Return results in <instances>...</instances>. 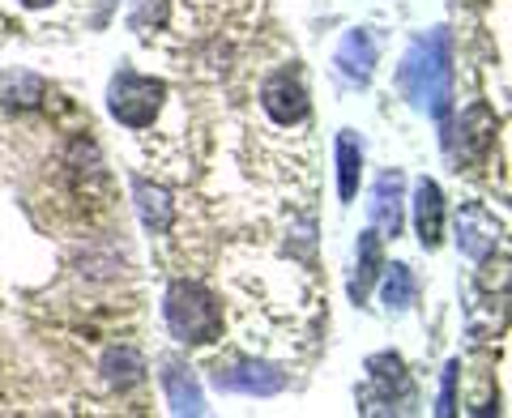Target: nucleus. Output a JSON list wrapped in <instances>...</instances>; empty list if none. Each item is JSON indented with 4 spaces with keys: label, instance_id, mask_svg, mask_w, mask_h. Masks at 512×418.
Instances as JSON below:
<instances>
[{
    "label": "nucleus",
    "instance_id": "nucleus-1",
    "mask_svg": "<svg viewBox=\"0 0 512 418\" xmlns=\"http://www.w3.org/2000/svg\"><path fill=\"white\" fill-rule=\"evenodd\" d=\"M397 82H402L406 99L414 107L444 120L448 107H453V35H448L444 26H436L431 35L414 39V47L402 60Z\"/></svg>",
    "mask_w": 512,
    "mask_h": 418
},
{
    "label": "nucleus",
    "instance_id": "nucleus-2",
    "mask_svg": "<svg viewBox=\"0 0 512 418\" xmlns=\"http://www.w3.org/2000/svg\"><path fill=\"white\" fill-rule=\"evenodd\" d=\"M163 316L175 342H192V346H210L222 337V308L214 291H205L201 282H171L167 299H163Z\"/></svg>",
    "mask_w": 512,
    "mask_h": 418
},
{
    "label": "nucleus",
    "instance_id": "nucleus-3",
    "mask_svg": "<svg viewBox=\"0 0 512 418\" xmlns=\"http://www.w3.org/2000/svg\"><path fill=\"white\" fill-rule=\"evenodd\" d=\"M167 103V86L158 77H141L133 69H120L111 77L107 107L124 128H150L158 120V111Z\"/></svg>",
    "mask_w": 512,
    "mask_h": 418
},
{
    "label": "nucleus",
    "instance_id": "nucleus-4",
    "mask_svg": "<svg viewBox=\"0 0 512 418\" xmlns=\"http://www.w3.org/2000/svg\"><path fill=\"white\" fill-rule=\"evenodd\" d=\"M214 384L222 393H248V397H274L286 389V372H278L265 359H231L214 367Z\"/></svg>",
    "mask_w": 512,
    "mask_h": 418
},
{
    "label": "nucleus",
    "instance_id": "nucleus-5",
    "mask_svg": "<svg viewBox=\"0 0 512 418\" xmlns=\"http://www.w3.org/2000/svg\"><path fill=\"white\" fill-rule=\"evenodd\" d=\"M261 107H265V116L274 124H282V128L308 120V90H303L299 69L269 73L265 86H261Z\"/></svg>",
    "mask_w": 512,
    "mask_h": 418
},
{
    "label": "nucleus",
    "instance_id": "nucleus-6",
    "mask_svg": "<svg viewBox=\"0 0 512 418\" xmlns=\"http://www.w3.org/2000/svg\"><path fill=\"white\" fill-rule=\"evenodd\" d=\"M500 244V222H495L491 209L483 205H466L457 214V248L470 256V261H487Z\"/></svg>",
    "mask_w": 512,
    "mask_h": 418
},
{
    "label": "nucleus",
    "instance_id": "nucleus-7",
    "mask_svg": "<svg viewBox=\"0 0 512 418\" xmlns=\"http://www.w3.org/2000/svg\"><path fill=\"white\" fill-rule=\"evenodd\" d=\"M414 231L427 252L440 248L444 239V192L436 180H419L414 184Z\"/></svg>",
    "mask_w": 512,
    "mask_h": 418
},
{
    "label": "nucleus",
    "instance_id": "nucleus-8",
    "mask_svg": "<svg viewBox=\"0 0 512 418\" xmlns=\"http://www.w3.org/2000/svg\"><path fill=\"white\" fill-rule=\"evenodd\" d=\"M402 188H406L402 171H384L372 188V222H376L380 239L402 235Z\"/></svg>",
    "mask_w": 512,
    "mask_h": 418
},
{
    "label": "nucleus",
    "instance_id": "nucleus-9",
    "mask_svg": "<svg viewBox=\"0 0 512 418\" xmlns=\"http://www.w3.org/2000/svg\"><path fill=\"white\" fill-rule=\"evenodd\" d=\"M461 163H483L495 146V111L487 103H474L466 116H461Z\"/></svg>",
    "mask_w": 512,
    "mask_h": 418
},
{
    "label": "nucleus",
    "instance_id": "nucleus-10",
    "mask_svg": "<svg viewBox=\"0 0 512 418\" xmlns=\"http://www.w3.org/2000/svg\"><path fill=\"white\" fill-rule=\"evenodd\" d=\"M163 389H167V406L175 414H205V397L201 384L192 376V367L180 359H163Z\"/></svg>",
    "mask_w": 512,
    "mask_h": 418
},
{
    "label": "nucleus",
    "instance_id": "nucleus-11",
    "mask_svg": "<svg viewBox=\"0 0 512 418\" xmlns=\"http://www.w3.org/2000/svg\"><path fill=\"white\" fill-rule=\"evenodd\" d=\"M133 197H137V214H141V222H146V231H154V235L171 231L175 205L167 197V188H158L150 180H133Z\"/></svg>",
    "mask_w": 512,
    "mask_h": 418
},
{
    "label": "nucleus",
    "instance_id": "nucleus-12",
    "mask_svg": "<svg viewBox=\"0 0 512 418\" xmlns=\"http://www.w3.org/2000/svg\"><path fill=\"white\" fill-rule=\"evenodd\" d=\"M338 69L350 77V82H367L376 69V43L367 30H350L338 47Z\"/></svg>",
    "mask_w": 512,
    "mask_h": 418
},
{
    "label": "nucleus",
    "instance_id": "nucleus-13",
    "mask_svg": "<svg viewBox=\"0 0 512 418\" xmlns=\"http://www.w3.org/2000/svg\"><path fill=\"white\" fill-rule=\"evenodd\" d=\"M103 376H107L111 389L124 393V389H133V384L146 380V359H141L133 346H111L103 355Z\"/></svg>",
    "mask_w": 512,
    "mask_h": 418
},
{
    "label": "nucleus",
    "instance_id": "nucleus-14",
    "mask_svg": "<svg viewBox=\"0 0 512 418\" xmlns=\"http://www.w3.org/2000/svg\"><path fill=\"white\" fill-rule=\"evenodd\" d=\"M367 376H372V389L384 393V406H389V410H393V389L402 397H410L406 367H402V359H397V355H372V359H367Z\"/></svg>",
    "mask_w": 512,
    "mask_h": 418
},
{
    "label": "nucleus",
    "instance_id": "nucleus-15",
    "mask_svg": "<svg viewBox=\"0 0 512 418\" xmlns=\"http://www.w3.org/2000/svg\"><path fill=\"white\" fill-rule=\"evenodd\" d=\"M389 273H384V291H380V299H384V308L389 312H406L414 299H419V282H414V273H410V265H384Z\"/></svg>",
    "mask_w": 512,
    "mask_h": 418
},
{
    "label": "nucleus",
    "instance_id": "nucleus-16",
    "mask_svg": "<svg viewBox=\"0 0 512 418\" xmlns=\"http://www.w3.org/2000/svg\"><path fill=\"white\" fill-rule=\"evenodd\" d=\"M359 171H363V150H359V141L342 133L338 137V192H342V201H355V192H359Z\"/></svg>",
    "mask_w": 512,
    "mask_h": 418
},
{
    "label": "nucleus",
    "instance_id": "nucleus-17",
    "mask_svg": "<svg viewBox=\"0 0 512 418\" xmlns=\"http://www.w3.org/2000/svg\"><path fill=\"white\" fill-rule=\"evenodd\" d=\"M376 273H380V235L367 231V235H359V269H355V278H350V299L363 303Z\"/></svg>",
    "mask_w": 512,
    "mask_h": 418
},
{
    "label": "nucleus",
    "instance_id": "nucleus-18",
    "mask_svg": "<svg viewBox=\"0 0 512 418\" xmlns=\"http://www.w3.org/2000/svg\"><path fill=\"white\" fill-rule=\"evenodd\" d=\"M150 22H154V26H163V22H167V0H133V13H128V26L146 35Z\"/></svg>",
    "mask_w": 512,
    "mask_h": 418
},
{
    "label": "nucleus",
    "instance_id": "nucleus-19",
    "mask_svg": "<svg viewBox=\"0 0 512 418\" xmlns=\"http://www.w3.org/2000/svg\"><path fill=\"white\" fill-rule=\"evenodd\" d=\"M457 372H461V367L457 363H448L444 367V389H440V414H453L457 410Z\"/></svg>",
    "mask_w": 512,
    "mask_h": 418
},
{
    "label": "nucleus",
    "instance_id": "nucleus-20",
    "mask_svg": "<svg viewBox=\"0 0 512 418\" xmlns=\"http://www.w3.org/2000/svg\"><path fill=\"white\" fill-rule=\"evenodd\" d=\"M26 9H47V5H56V0H22Z\"/></svg>",
    "mask_w": 512,
    "mask_h": 418
}]
</instances>
